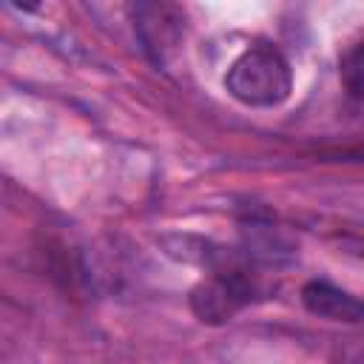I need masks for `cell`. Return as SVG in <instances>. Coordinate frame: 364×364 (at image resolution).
<instances>
[{"mask_svg": "<svg viewBox=\"0 0 364 364\" xmlns=\"http://www.w3.org/2000/svg\"><path fill=\"white\" fill-rule=\"evenodd\" d=\"M128 11L142 51L151 63L165 65L185 40L182 0H128Z\"/></svg>", "mask_w": 364, "mask_h": 364, "instance_id": "3", "label": "cell"}, {"mask_svg": "<svg viewBox=\"0 0 364 364\" xmlns=\"http://www.w3.org/2000/svg\"><path fill=\"white\" fill-rule=\"evenodd\" d=\"M9 3H11L17 11H37L43 0H9Z\"/></svg>", "mask_w": 364, "mask_h": 364, "instance_id": "7", "label": "cell"}, {"mask_svg": "<svg viewBox=\"0 0 364 364\" xmlns=\"http://www.w3.org/2000/svg\"><path fill=\"white\" fill-rule=\"evenodd\" d=\"M341 361H364V338L358 341H344V347H338L336 353Z\"/></svg>", "mask_w": 364, "mask_h": 364, "instance_id": "6", "label": "cell"}, {"mask_svg": "<svg viewBox=\"0 0 364 364\" xmlns=\"http://www.w3.org/2000/svg\"><path fill=\"white\" fill-rule=\"evenodd\" d=\"M264 293L262 276L250 270L245 262H228L216 264L213 273L199 282L191 293V310L205 324H222L233 318L242 307L256 301V296Z\"/></svg>", "mask_w": 364, "mask_h": 364, "instance_id": "2", "label": "cell"}, {"mask_svg": "<svg viewBox=\"0 0 364 364\" xmlns=\"http://www.w3.org/2000/svg\"><path fill=\"white\" fill-rule=\"evenodd\" d=\"M301 304L307 313L327 318V321H341V324H361L364 321V299L336 287L327 279H310L301 287Z\"/></svg>", "mask_w": 364, "mask_h": 364, "instance_id": "4", "label": "cell"}, {"mask_svg": "<svg viewBox=\"0 0 364 364\" xmlns=\"http://www.w3.org/2000/svg\"><path fill=\"white\" fill-rule=\"evenodd\" d=\"M228 94L250 108H273L282 105L293 91V68L287 57L267 46H250L245 48L225 74Z\"/></svg>", "mask_w": 364, "mask_h": 364, "instance_id": "1", "label": "cell"}, {"mask_svg": "<svg viewBox=\"0 0 364 364\" xmlns=\"http://www.w3.org/2000/svg\"><path fill=\"white\" fill-rule=\"evenodd\" d=\"M338 77H341V85L350 97L355 100H364V37L358 43H353L344 54H341V63H338Z\"/></svg>", "mask_w": 364, "mask_h": 364, "instance_id": "5", "label": "cell"}]
</instances>
